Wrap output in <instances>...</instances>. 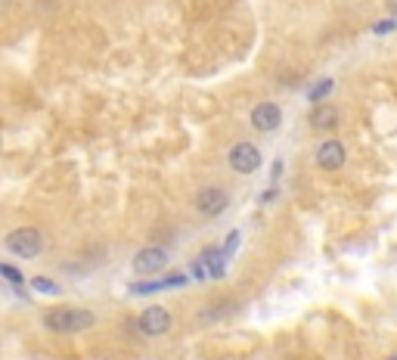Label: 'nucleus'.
Returning <instances> with one entry per match:
<instances>
[{
	"instance_id": "1",
	"label": "nucleus",
	"mask_w": 397,
	"mask_h": 360,
	"mask_svg": "<svg viewBox=\"0 0 397 360\" xmlns=\"http://www.w3.org/2000/svg\"><path fill=\"white\" fill-rule=\"evenodd\" d=\"M93 320L97 317L84 308H56L44 314V326L53 332H81V330H90Z\"/></svg>"
},
{
	"instance_id": "2",
	"label": "nucleus",
	"mask_w": 397,
	"mask_h": 360,
	"mask_svg": "<svg viewBox=\"0 0 397 360\" xmlns=\"http://www.w3.org/2000/svg\"><path fill=\"white\" fill-rule=\"evenodd\" d=\"M4 246H6V252H10V255H16V258H25V261H31V258L41 255V248H44V236H41V230H35V227H19V230L6 233Z\"/></svg>"
},
{
	"instance_id": "3",
	"label": "nucleus",
	"mask_w": 397,
	"mask_h": 360,
	"mask_svg": "<svg viewBox=\"0 0 397 360\" xmlns=\"http://www.w3.org/2000/svg\"><path fill=\"white\" fill-rule=\"evenodd\" d=\"M230 168L236 174H255L261 168V152L255 143H236L230 150Z\"/></svg>"
},
{
	"instance_id": "4",
	"label": "nucleus",
	"mask_w": 397,
	"mask_h": 360,
	"mask_svg": "<svg viewBox=\"0 0 397 360\" xmlns=\"http://www.w3.org/2000/svg\"><path fill=\"white\" fill-rule=\"evenodd\" d=\"M168 248H161V246H149V248H143V252H137L134 258V270L140 273V277H152V273H159V270H165L168 268Z\"/></svg>"
},
{
	"instance_id": "5",
	"label": "nucleus",
	"mask_w": 397,
	"mask_h": 360,
	"mask_svg": "<svg viewBox=\"0 0 397 360\" xmlns=\"http://www.w3.org/2000/svg\"><path fill=\"white\" fill-rule=\"evenodd\" d=\"M227 205H230V196L224 193L221 186H205V190H199V196H196V208L202 217H217Z\"/></svg>"
},
{
	"instance_id": "6",
	"label": "nucleus",
	"mask_w": 397,
	"mask_h": 360,
	"mask_svg": "<svg viewBox=\"0 0 397 360\" xmlns=\"http://www.w3.org/2000/svg\"><path fill=\"white\" fill-rule=\"evenodd\" d=\"M137 326L143 335H165L171 330V314L165 308H146L137 317Z\"/></svg>"
},
{
	"instance_id": "7",
	"label": "nucleus",
	"mask_w": 397,
	"mask_h": 360,
	"mask_svg": "<svg viewBox=\"0 0 397 360\" xmlns=\"http://www.w3.org/2000/svg\"><path fill=\"white\" fill-rule=\"evenodd\" d=\"M345 162H348V150L341 140H326L320 150H317V165L323 171H338V168H345Z\"/></svg>"
},
{
	"instance_id": "8",
	"label": "nucleus",
	"mask_w": 397,
	"mask_h": 360,
	"mask_svg": "<svg viewBox=\"0 0 397 360\" xmlns=\"http://www.w3.org/2000/svg\"><path fill=\"white\" fill-rule=\"evenodd\" d=\"M279 121H283V109L276 103H258L252 112V128L261 131V134H270V131L279 128Z\"/></svg>"
},
{
	"instance_id": "9",
	"label": "nucleus",
	"mask_w": 397,
	"mask_h": 360,
	"mask_svg": "<svg viewBox=\"0 0 397 360\" xmlns=\"http://www.w3.org/2000/svg\"><path fill=\"white\" fill-rule=\"evenodd\" d=\"M307 124L314 131H332L338 124V109L329 106V103H317L307 115Z\"/></svg>"
},
{
	"instance_id": "10",
	"label": "nucleus",
	"mask_w": 397,
	"mask_h": 360,
	"mask_svg": "<svg viewBox=\"0 0 397 360\" xmlns=\"http://www.w3.org/2000/svg\"><path fill=\"white\" fill-rule=\"evenodd\" d=\"M186 286V277L183 273H171V277L159 280V283H134L130 286V292L134 295H149V292H165V289H181Z\"/></svg>"
},
{
	"instance_id": "11",
	"label": "nucleus",
	"mask_w": 397,
	"mask_h": 360,
	"mask_svg": "<svg viewBox=\"0 0 397 360\" xmlns=\"http://www.w3.org/2000/svg\"><path fill=\"white\" fill-rule=\"evenodd\" d=\"M202 258H205L208 270H212V280H221L224 270H227V255H224V248H205Z\"/></svg>"
},
{
	"instance_id": "12",
	"label": "nucleus",
	"mask_w": 397,
	"mask_h": 360,
	"mask_svg": "<svg viewBox=\"0 0 397 360\" xmlns=\"http://www.w3.org/2000/svg\"><path fill=\"white\" fill-rule=\"evenodd\" d=\"M31 286H35V292H41V295H59L62 292V289L56 283H50L47 277H35L31 280Z\"/></svg>"
},
{
	"instance_id": "13",
	"label": "nucleus",
	"mask_w": 397,
	"mask_h": 360,
	"mask_svg": "<svg viewBox=\"0 0 397 360\" xmlns=\"http://www.w3.org/2000/svg\"><path fill=\"white\" fill-rule=\"evenodd\" d=\"M329 90H332V81H329V78H323L320 84H314V88H310V93H307L310 103H320L323 97H329Z\"/></svg>"
},
{
	"instance_id": "14",
	"label": "nucleus",
	"mask_w": 397,
	"mask_h": 360,
	"mask_svg": "<svg viewBox=\"0 0 397 360\" xmlns=\"http://www.w3.org/2000/svg\"><path fill=\"white\" fill-rule=\"evenodd\" d=\"M193 277L196 280H212V270H208V264H205V258H196V261H193Z\"/></svg>"
},
{
	"instance_id": "15",
	"label": "nucleus",
	"mask_w": 397,
	"mask_h": 360,
	"mask_svg": "<svg viewBox=\"0 0 397 360\" xmlns=\"http://www.w3.org/2000/svg\"><path fill=\"white\" fill-rule=\"evenodd\" d=\"M394 28H397V19H385V22H376V25H372V35H391Z\"/></svg>"
},
{
	"instance_id": "16",
	"label": "nucleus",
	"mask_w": 397,
	"mask_h": 360,
	"mask_svg": "<svg viewBox=\"0 0 397 360\" xmlns=\"http://www.w3.org/2000/svg\"><path fill=\"white\" fill-rule=\"evenodd\" d=\"M0 273H4V277H6V280H10V283H13V286H19V283H22V273H19V270H16V268H13V264H4V268H0Z\"/></svg>"
},
{
	"instance_id": "17",
	"label": "nucleus",
	"mask_w": 397,
	"mask_h": 360,
	"mask_svg": "<svg viewBox=\"0 0 397 360\" xmlns=\"http://www.w3.org/2000/svg\"><path fill=\"white\" fill-rule=\"evenodd\" d=\"M236 246H239V230H233L227 236V242H224V255H233L236 252Z\"/></svg>"
},
{
	"instance_id": "18",
	"label": "nucleus",
	"mask_w": 397,
	"mask_h": 360,
	"mask_svg": "<svg viewBox=\"0 0 397 360\" xmlns=\"http://www.w3.org/2000/svg\"><path fill=\"white\" fill-rule=\"evenodd\" d=\"M385 10L391 16H397V0H385Z\"/></svg>"
},
{
	"instance_id": "19",
	"label": "nucleus",
	"mask_w": 397,
	"mask_h": 360,
	"mask_svg": "<svg viewBox=\"0 0 397 360\" xmlns=\"http://www.w3.org/2000/svg\"><path fill=\"white\" fill-rule=\"evenodd\" d=\"M270 199H276V190H267V193L261 196V202H270Z\"/></svg>"
},
{
	"instance_id": "20",
	"label": "nucleus",
	"mask_w": 397,
	"mask_h": 360,
	"mask_svg": "<svg viewBox=\"0 0 397 360\" xmlns=\"http://www.w3.org/2000/svg\"><path fill=\"white\" fill-rule=\"evenodd\" d=\"M388 360H397V354H391V357H388Z\"/></svg>"
}]
</instances>
